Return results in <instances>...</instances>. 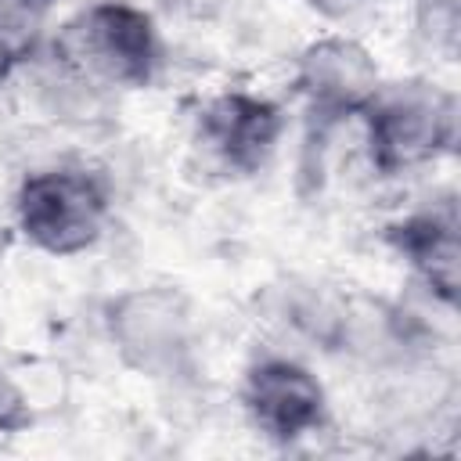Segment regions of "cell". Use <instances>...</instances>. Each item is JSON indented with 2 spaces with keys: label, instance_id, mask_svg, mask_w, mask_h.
<instances>
[{
  "label": "cell",
  "instance_id": "obj_1",
  "mask_svg": "<svg viewBox=\"0 0 461 461\" xmlns=\"http://www.w3.org/2000/svg\"><path fill=\"white\" fill-rule=\"evenodd\" d=\"M115 212L112 180L79 158H58L32 166L11 198L18 238L54 259L90 252Z\"/></svg>",
  "mask_w": 461,
  "mask_h": 461
},
{
  "label": "cell",
  "instance_id": "obj_2",
  "mask_svg": "<svg viewBox=\"0 0 461 461\" xmlns=\"http://www.w3.org/2000/svg\"><path fill=\"white\" fill-rule=\"evenodd\" d=\"M364 155L375 176L396 180L443 162L457 144V94L432 76H407L378 86L360 112Z\"/></svg>",
  "mask_w": 461,
  "mask_h": 461
},
{
  "label": "cell",
  "instance_id": "obj_3",
  "mask_svg": "<svg viewBox=\"0 0 461 461\" xmlns=\"http://www.w3.org/2000/svg\"><path fill=\"white\" fill-rule=\"evenodd\" d=\"M47 43L108 94L144 90L162 72L166 43L151 11L133 0H94L72 11Z\"/></svg>",
  "mask_w": 461,
  "mask_h": 461
},
{
  "label": "cell",
  "instance_id": "obj_4",
  "mask_svg": "<svg viewBox=\"0 0 461 461\" xmlns=\"http://www.w3.org/2000/svg\"><path fill=\"white\" fill-rule=\"evenodd\" d=\"M101 328L119 364L151 382L198 371V321L176 285H133L101 306Z\"/></svg>",
  "mask_w": 461,
  "mask_h": 461
},
{
  "label": "cell",
  "instance_id": "obj_5",
  "mask_svg": "<svg viewBox=\"0 0 461 461\" xmlns=\"http://www.w3.org/2000/svg\"><path fill=\"white\" fill-rule=\"evenodd\" d=\"M241 411L249 425L274 447H295L331 421L324 382L292 353L267 349L241 371Z\"/></svg>",
  "mask_w": 461,
  "mask_h": 461
},
{
  "label": "cell",
  "instance_id": "obj_6",
  "mask_svg": "<svg viewBox=\"0 0 461 461\" xmlns=\"http://www.w3.org/2000/svg\"><path fill=\"white\" fill-rule=\"evenodd\" d=\"M378 86L382 68L375 54L346 32L310 40L292 65V90L299 94L306 115L317 122L321 137L360 119Z\"/></svg>",
  "mask_w": 461,
  "mask_h": 461
},
{
  "label": "cell",
  "instance_id": "obj_7",
  "mask_svg": "<svg viewBox=\"0 0 461 461\" xmlns=\"http://www.w3.org/2000/svg\"><path fill=\"white\" fill-rule=\"evenodd\" d=\"M285 126V108L274 97L252 90H220L194 112L191 140L216 173L245 180L270 166Z\"/></svg>",
  "mask_w": 461,
  "mask_h": 461
},
{
  "label": "cell",
  "instance_id": "obj_8",
  "mask_svg": "<svg viewBox=\"0 0 461 461\" xmlns=\"http://www.w3.org/2000/svg\"><path fill=\"white\" fill-rule=\"evenodd\" d=\"M382 241L393 256L411 270L414 285L439 306H457L461 288V223L454 194L407 209L403 216L389 220Z\"/></svg>",
  "mask_w": 461,
  "mask_h": 461
},
{
  "label": "cell",
  "instance_id": "obj_9",
  "mask_svg": "<svg viewBox=\"0 0 461 461\" xmlns=\"http://www.w3.org/2000/svg\"><path fill=\"white\" fill-rule=\"evenodd\" d=\"M22 72L29 76V90L32 101L40 104L43 115L58 119V122H72V126H86L104 119L112 94L94 86L86 76H79L50 43L47 36L25 54Z\"/></svg>",
  "mask_w": 461,
  "mask_h": 461
},
{
  "label": "cell",
  "instance_id": "obj_10",
  "mask_svg": "<svg viewBox=\"0 0 461 461\" xmlns=\"http://www.w3.org/2000/svg\"><path fill=\"white\" fill-rule=\"evenodd\" d=\"M349 306H353L349 295L331 292L324 285L292 281V285L274 292V313L281 317V324L295 339H303V342H310L317 349H328V353L346 346Z\"/></svg>",
  "mask_w": 461,
  "mask_h": 461
},
{
  "label": "cell",
  "instance_id": "obj_11",
  "mask_svg": "<svg viewBox=\"0 0 461 461\" xmlns=\"http://www.w3.org/2000/svg\"><path fill=\"white\" fill-rule=\"evenodd\" d=\"M411 40L429 61L450 65L457 58V40H461V4L457 0H414Z\"/></svg>",
  "mask_w": 461,
  "mask_h": 461
},
{
  "label": "cell",
  "instance_id": "obj_12",
  "mask_svg": "<svg viewBox=\"0 0 461 461\" xmlns=\"http://www.w3.org/2000/svg\"><path fill=\"white\" fill-rule=\"evenodd\" d=\"M58 0H0V32L11 36L25 54L47 36V18Z\"/></svg>",
  "mask_w": 461,
  "mask_h": 461
},
{
  "label": "cell",
  "instance_id": "obj_13",
  "mask_svg": "<svg viewBox=\"0 0 461 461\" xmlns=\"http://www.w3.org/2000/svg\"><path fill=\"white\" fill-rule=\"evenodd\" d=\"M36 421V411H32V400L29 393L22 389V382L0 367V436H18V432H29Z\"/></svg>",
  "mask_w": 461,
  "mask_h": 461
},
{
  "label": "cell",
  "instance_id": "obj_14",
  "mask_svg": "<svg viewBox=\"0 0 461 461\" xmlns=\"http://www.w3.org/2000/svg\"><path fill=\"white\" fill-rule=\"evenodd\" d=\"M306 4V11H313L317 18H324V22H335V25H342V22H349V18H357L371 0H303Z\"/></svg>",
  "mask_w": 461,
  "mask_h": 461
},
{
  "label": "cell",
  "instance_id": "obj_15",
  "mask_svg": "<svg viewBox=\"0 0 461 461\" xmlns=\"http://www.w3.org/2000/svg\"><path fill=\"white\" fill-rule=\"evenodd\" d=\"M223 4H227V0H158L162 11H169V14H176V18H194V22L216 18V14L223 11Z\"/></svg>",
  "mask_w": 461,
  "mask_h": 461
},
{
  "label": "cell",
  "instance_id": "obj_16",
  "mask_svg": "<svg viewBox=\"0 0 461 461\" xmlns=\"http://www.w3.org/2000/svg\"><path fill=\"white\" fill-rule=\"evenodd\" d=\"M22 61H25V50H22L11 36L0 32V90L22 72Z\"/></svg>",
  "mask_w": 461,
  "mask_h": 461
},
{
  "label": "cell",
  "instance_id": "obj_17",
  "mask_svg": "<svg viewBox=\"0 0 461 461\" xmlns=\"http://www.w3.org/2000/svg\"><path fill=\"white\" fill-rule=\"evenodd\" d=\"M0 256H4V241H0ZM0 263H4V259H0Z\"/></svg>",
  "mask_w": 461,
  "mask_h": 461
}]
</instances>
